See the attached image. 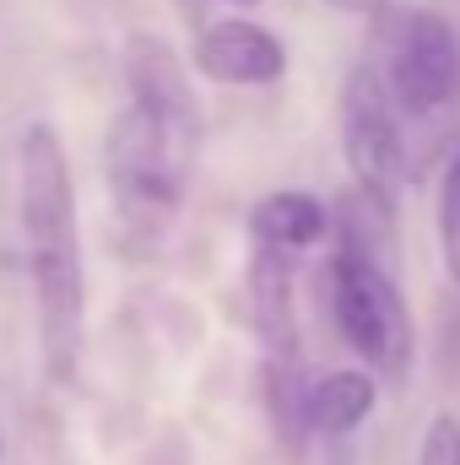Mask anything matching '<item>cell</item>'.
<instances>
[{"mask_svg": "<svg viewBox=\"0 0 460 465\" xmlns=\"http://www.w3.org/2000/svg\"><path fill=\"white\" fill-rule=\"evenodd\" d=\"M16 217L27 243L33 298H38V341L55 384H71L87 341V271H82V223H76V179L60 135L49 124H27L16 146Z\"/></svg>", "mask_w": 460, "mask_h": 465, "instance_id": "1", "label": "cell"}, {"mask_svg": "<svg viewBox=\"0 0 460 465\" xmlns=\"http://www.w3.org/2000/svg\"><path fill=\"white\" fill-rule=\"evenodd\" d=\"M325 287H331V314L342 325L346 347L357 351L374 373L385 379H406L412 368V314H406V298L395 287V276L374 260V249L346 232L331 254V271H325Z\"/></svg>", "mask_w": 460, "mask_h": 465, "instance_id": "2", "label": "cell"}, {"mask_svg": "<svg viewBox=\"0 0 460 465\" xmlns=\"http://www.w3.org/2000/svg\"><path fill=\"white\" fill-rule=\"evenodd\" d=\"M379 76L406 119H434L460 104V38L455 27L428 11H379Z\"/></svg>", "mask_w": 460, "mask_h": 465, "instance_id": "3", "label": "cell"}, {"mask_svg": "<svg viewBox=\"0 0 460 465\" xmlns=\"http://www.w3.org/2000/svg\"><path fill=\"white\" fill-rule=\"evenodd\" d=\"M401 109L379 76V65H357L342 87V152L357 184V201L374 217H395L401 190H406V135H401Z\"/></svg>", "mask_w": 460, "mask_h": 465, "instance_id": "4", "label": "cell"}, {"mask_svg": "<svg viewBox=\"0 0 460 465\" xmlns=\"http://www.w3.org/2000/svg\"><path fill=\"white\" fill-rule=\"evenodd\" d=\"M104 163H109V184L119 195V212L141 228L163 223L179 195H185V179H190V152H179L168 141L163 124L141 114L135 104H125L109 124V141H104Z\"/></svg>", "mask_w": 460, "mask_h": 465, "instance_id": "5", "label": "cell"}, {"mask_svg": "<svg viewBox=\"0 0 460 465\" xmlns=\"http://www.w3.org/2000/svg\"><path fill=\"white\" fill-rule=\"evenodd\" d=\"M125 93L152 124L168 130V141L179 152L195 157V141H201V104H195V87H190V71L185 60L174 54L168 38L157 33H130L125 38Z\"/></svg>", "mask_w": 460, "mask_h": 465, "instance_id": "6", "label": "cell"}, {"mask_svg": "<svg viewBox=\"0 0 460 465\" xmlns=\"http://www.w3.org/2000/svg\"><path fill=\"white\" fill-rule=\"evenodd\" d=\"M195 71L223 82V87H271V82L287 76V49L260 22L228 16V22H212L195 38Z\"/></svg>", "mask_w": 460, "mask_h": 465, "instance_id": "7", "label": "cell"}, {"mask_svg": "<svg viewBox=\"0 0 460 465\" xmlns=\"http://www.w3.org/2000/svg\"><path fill=\"white\" fill-rule=\"evenodd\" d=\"M249 309H255V331L265 341V357H287L298 362V309H293V254L255 243V265H249Z\"/></svg>", "mask_w": 460, "mask_h": 465, "instance_id": "8", "label": "cell"}, {"mask_svg": "<svg viewBox=\"0 0 460 465\" xmlns=\"http://www.w3.org/2000/svg\"><path fill=\"white\" fill-rule=\"evenodd\" d=\"M374 406H379V379L368 368H331V373L309 379V390H304L309 433H352Z\"/></svg>", "mask_w": 460, "mask_h": 465, "instance_id": "9", "label": "cell"}, {"mask_svg": "<svg viewBox=\"0 0 460 465\" xmlns=\"http://www.w3.org/2000/svg\"><path fill=\"white\" fill-rule=\"evenodd\" d=\"M331 232V212L309 190H276L255 206V243H271L282 254H304Z\"/></svg>", "mask_w": 460, "mask_h": 465, "instance_id": "10", "label": "cell"}, {"mask_svg": "<svg viewBox=\"0 0 460 465\" xmlns=\"http://www.w3.org/2000/svg\"><path fill=\"white\" fill-rule=\"evenodd\" d=\"M439 254L450 282H460V146L445 157V173H439Z\"/></svg>", "mask_w": 460, "mask_h": 465, "instance_id": "11", "label": "cell"}, {"mask_svg": "<svg viewBox=\"0 0 460 465\" xmlns=\"http://www.w3.org/2000/svg\"><path fill=\"white\" fill-rule=\"evenodd\" d=\"M417 465H460V422L450 417V411H439V417L428 422Z\"/></svg>", "mask_w": 460, "mask_h": 465, "instance_id": "12", "label": "cell"}, {"mask_svg": "<svg viewBox=\"0 0 460 465\" xmlns=\"http://www.w3.org/2000/svg\"><path fill=\"white\" fill-rule=\"evenodd\" d=\"M325 5H336V11H346V16H379L390 0H325Z\"/></svg>", "mask_w": 460, "mask_h": 465, "instance_id": "13", "label": "cell"}, {"mask_svg": "<svg viewBox=\"0 0 460 465\" xmlns=\"http://www.w3.org/2000/svg\"><path fill=\"white\" fill-rule=\"evenodd\" d=\"M233 5H260V0H233Z\"/></svg>", "mask_w": 460, "mask_h": 465, "instance_id": "14", "label": "cell"}]
</instances>
